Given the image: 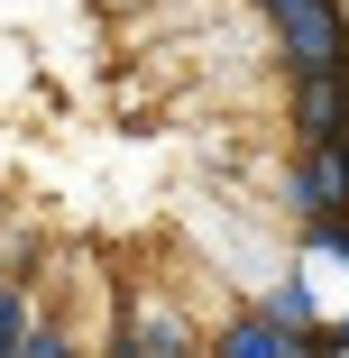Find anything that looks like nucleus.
I'll use <instances>...</instances> for the list:
<instances>
[{"instance_id":"nucleus-1","label":"nucleus","mask_w":349,"mask_h":358,"mask_svg":"<svg viewBox=\"0 0 349 358\" xmlns=\"http://www.w3.org/2000/svg\"><path fill=\"white\" fill-rule=\"evenodd\" d=\"M285 120H294V138H349V55L285 64Z\"/></svg>"}]
</instances>
